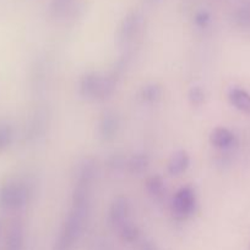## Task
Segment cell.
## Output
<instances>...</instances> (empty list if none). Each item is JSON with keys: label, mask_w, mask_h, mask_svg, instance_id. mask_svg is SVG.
Listing matches in <instances>:
<instances>
[{"label": "cell", "mask_w": 250, "mask_h": 250, "mask_svg": "<svg viewBox=\"0 0 250 250\" xmlns=\"http://www.w3.org/2000/svg\"><path fill=\"white\" fill-rule=\"evenodd\" d=\"M95 176V163L92 160L83 161L74 188L70 211L59 231L51 250H73L80 241L90 215L91 192Z\"/></svg>", "instance_id": "cell-1"}, {"label": "cell", "mask_w": 250, "mask_h": 250, "mask_svg": "<svg viewBox=\"0 0 250 250\" xmlns=\"http://www.w3.org/2000/svg\"><path fill=\"white\" fill-rule=\"evenodd\" d=\"M117 85L115 73H86L80 82V94L88 100H105L114 93Z\"/></svg>", "instance_id": "cell-2"}, {"label": "cell", "mask_w": 250, "mask_h": 250, "mask_svg": "<svg viewBox=\"0 0 250 250\" xmlns=\"http://www.w3.org/2000/svg\"><path fill=\"white\" fill-rule=\"evenodd\" d=\"M31 197V189L26 182L12 180L0 188V207L9 211L24 208Z\"/></svg>", "instance_id": "cell-3"}, {"label": "cell", "mask_w": 250, "mask_h": 250, "mask_svg": "<svg viewBox=\"0 0 250 250\" xmlns=\"http://www.w3.org/2000/svg\"><path fill=\"white\" fill-rule=\"evenodd\" d=\"M196 208L195 190L190 186L179 188L172 199V212L176 220L189 219L194 214Z\"/></svg>", "instance_id": "cell-4"}, {"label": "cell", "mask_w": 250, "mask_h": 250, "mask_svg": "<svg viewBox=\"0 0 250 250\" xmlns=\"http://www.w3.org/2000/svg\"><path fill=\"white\" fill-rule=\"evenodd\" d=\"M130 207L126 198L118 197L113 200L109 209V222L113 229L119 232L124 226H126L130 221Z\"/></svg>", "instance_id": "cell-5"}, {"label": "cell", "mask_w": 250, "mask_h": 250, "mask_svg": "<svg viewBox=\"0 0 250 250\" xmlns=\"http://www.w3.org/2000/svg\"><path fill=\"white\" fill-rule=\"evenodd\" d=\"M142 20L140 15L137 14H130L123 21L122 26H120L119 34H118V41H119L120 46H127L135 41L137 36H139L140 31H141Z\"/></svg>", "instance_id": "cell-6"}, {"label": "cell", "mask_w": 250, "mask_h": 250, "mask_svg": "<svg viewBox=\"0 0 250 250\" xmlns=\"http://www.w3.org/2000/svg\"><path fill=\"white\" fill-rule=\"evenodd\" d=\"M119 129V119L113 111H105L100 121L98 131L103 141H112L115 138Z\"/></svg>", "instance_id": "cell-7"}, {"label": "cell", "mask_w": 250, "mask_h": 250, "mask_svg": "<svg viewBox=\"0 0 250 250\" xmlns=\"http://www.w3.org/2000/svg\"><path fill=\"white\" fill-rule=\"evenodd\" d=\"M189 166H190V156L188 151L180 149L172 154L169 158L167 163V171L171 176H180L188 170Z\"/></svg>", "instance_id": "cell-8"}, {"label": "cell", "mask_w": 250, "mask_h": 250, "mask_svg": "<svg viewBox=\"0 0 250 250\" xmlns=\"http://www.w3.org/2000/svg\"><path fill=\"white\" fill-rule=\"evenodd\" d=\"M210 143L217 149H228L235 143V136L225 127H216L210 133Z\"/></svg>", "instance_id": "cell-9"}, {"label": "cell", "mask_w": 250, "mask_h": 250, "mask_svg": "<svg viewBox=\"0 0 250 250\" xmlns=\"http://www.w3.org/2000/svg\"><path fill=\"white\" fill-rule=\"evenodd\" d=\"M24 227L20 221H14L7 231L5 250H24Z\"/></svg>", "instance_id": "cell-10"}, {"label": "cell", "mask_w": 250, "mask_h": 250, "mask_svg": "<svg viewBox=\"0 0 250 250\" xmlns=\"http://www.w3.org/2000/svg\"><path fill=\"white\" fill-rule=\"evenodd\" d=\"M230 104L244 114H250V94L242 88H230L228 92Z\"/></svg>", "instance_id": "cell-11"}, {"label": "cell", "mask_w": 250, "mask_h": 250, "mask_svg": "<svg viewBox=\"0 0 250 250\" xmlns=\"http://www.w3.org/2000/svg\"><path fill=\"white\" fill-rule=\"evenodd\" d=\"M149 156L146 154H134L129 160L126 161V168L132 175H140L149 167Z\"/></svg>", "instance_id": "cell-12"}, {"label": "cell", "mask_w": 250, "mask_h": 250, "mask_svg": "<svg viewBox=\"0 0 250 250\" xmlns=\"http://www.w3.org/2000/svg\"><path fill=\"white\" fill-rule=\"evenodd\" d=\"M162 94H163V89L157 83H150V84L144 85L141 89V99L149 104L159 102L162 99Z\"/></svg>", "instance_id": "cell-13"}, {"label": "cell", "mask_w": 250, "mask_h": 250, "mask_svg": "<svg viewBox=\"0 0 250 250\" xmlns=\"http://www.w3.org/2000/svg\"><path fill=\"white\" fill-rule=\"evenodd\" d=\"M145 187H146V192L151 195L154 199H158L163 195L164 192V182L159 176L153 175L151 177H149L145 183Z\"/></svg>", "instance_id": "cell-14"}, {"label": "cell", "mask_w": 250, "mask_h": 250, "mask_svg": "<svg viewBox=\"0 0 250 250\" xmlns=\"http://www.w3.org/2000/svg\"><path fill=\"white\" fill-rule=\"evenodd\" d=\"M14 139V129L9 124H0V153L6 150Z\"/></svg>", "instance_id": "cell-15"}, {"label": "cell", "mask_w": 250, "mask_h": 250, "mask_svg": "<svg viewBox=\"0 0 250 250\" xmlns=\"http://www.w3.org/2000/svg\"><path fill=\"white\" fill-rule=\"evenodd\" d=\"M118 234H119L122 241L126 242V243H134V242H136L139 239L140 232L136 225L132 224V222H129L126 226H124L118 232Z\"/></svg>", "instance_id": "cell-16"}, {"label": "cell", "mask_w": 250, "mask_h": 250, "mask_svg": "<svg viewBox=\"0 0 250 250\" xmlns=\"http://www.w3.org/2000/svg\"><path fill=\"white\" fill-rule=\"evenodd\" d=\"M205 90L200 87V85H194L189 89L188 99L191 105L194 106H200L203 102H205Z\"/></svg>", "instance_id": "cell-17"}, {"label": "cell", "mask_w": 250, "mask_h": 250, "mask_svg": "<svg viewBox=\"0 0 250 250\" xmlns=\"http://www.w3.org/2000/svg\"><path fill=\"white\" fill-rule=\"evenodd\" d=\"M108 166H109V168H112V170L119 171L126 166V160L120 155H113L112 158H109V160H108Z\"/></svg>", "instance_id": "cell-18"}, {"label": "cell", "mask_w": 250, "mask_h": 250, "mask_svg": "<svg viewBox=\"0 0 250 250\" xmlns=\"http://www.w3.org/2000/svg\"><path fill=\"white\" fill-rule=\"evenodd\" d=\"M208 22H210V15H208L207 12H206V11H200V12H198V14H196L195 23L198 24L199 27L203 28V27L207 26Z\"/></svg>", "instance_id": "cell-19"}, {"label": "cell", "mask_w": 250, "mask_h": 250, "mask_svg": "<svg viewBox=\"0 0 250 250\" xmlns=\"http://www.w3.org/2000/svg\"><path fill=\"white\" fill-rule=\"evenodd\" d=\"M141 250H157V248L152 242H144L141 246Z\"/></svg>", "instance_id": "cell-20"}]
</instances>
